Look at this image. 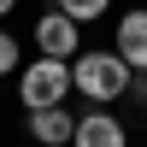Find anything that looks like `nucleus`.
<instances>
[{"instance_id":"10","label":"nucleus","mask_w":147,"mask_h":147,"mask_svg":"<svg viewBox=\"0 0 147 147\" xmlns=\"http://www.w3.org/2000/svg\"><path fill=\"white\" fill-rule=\"evenodd\" d=\"M12 12H18V0H0V24H6V18H12Z\"/></svg>"},{"instance_id":"1","label":"nucleus","mask_w":147,"mask_h":147,"mask_svg":"<svg viewBox=\"0 0 147 147\" xmlns=\"http://www.w3.org/2000/svg\"><path fill=\"white\" fill-rule=\"evenodd\" d=\"M129 77H136V71L118 59V47H82V53L71 59V88H77L88 106L124 100V94H129Z\"/></svg>"},{"instance_id":"2","label":"nucleus","mask_w":147,"mask_h":147,"mask_svg":"<svg viewBox=\"0 0 147 147\" xmlns=\"http://www.w3.org/2000/svg\"><path fill=\"white\" fill-rule=\"evenodd\" d=\"M18 106L24 112H41V106H65L71 94V59H47V53H35V59H24L18 65Z\"/></svg>"},{"instance_id":"3","label":"nucleus","mask_w":147,"mask_h":147,"mask_svg":"<svg viewBox=\"0 0 147 147\" xmlns=\"http://www.w3.org/2000/svg\"><path fill=\"white\" fill-rule=\"evenodd\" d=\"M30 41H35V53H47V59H77L82 53V24L71 18V12L47 6L41 18L30 24Z\"/></svg>"},{"instance_id":"4","label":"nucleus","mask_w":147,"mask_h":147,"mask_svg":"<svg viewBox=\"0 0 147 147\" xmlns=\"http://www.w3.org/2000/svg\"><path fill=\"white\" fill-rule=\"evenodd\" d=\"M71 147H129V124L118 112H106V106H88V112H77Z\"/></svg>"},{"instance_id":"9","label":"nucleus","mask_w":147,"mask_h":147,"mask_svg":"<svg viewBox=\"0 0 147 147\" xmlns=\"http://www.w3.org/2000/svg\"><path fill=\"white\" fill-rule=\"evenodd\" d=\"M124 100H136L141 112H147V71H136V77H129V94H124Z\"/></svg>"},{"instance_id":"6","label":"nucleus","mask_w":147,"mask_h":147,"mask_svg":"<svg viewBox=\"0 0 147 147\" xmlns=\"http://www.w3.org/2000/svg\"><path fill=\"white\" fill-rule=\"evenodd\" d=\"M24 129H30L35 147H71L77 112H71V106H41V112H24Z\"/></svg>"},{"instance_id":"7","label":"nucleus","mask_w":147,"mask_h":147,"mask_svg":"<svg viewBox=\"0 0 147 147\" xmlns=\"http://www.w3.org/2000/svg\"><path fill=\"white\" fill-rule=\"evenodd\" d=\"M59 12H71V18L82 24V30H88V24H100V18H112V6L118 0H53Z\"/></svg>"},{"instance_id":"5","label":"nucleus","mask_w":147,"mask_h":147,"mask_svg":"<svg viewBox=\"0 0 147 147\" xmlns=\"http://www.w3.org/2000/svg\"><path fill=\"white\" fill-rule=\"evenodd\" d=\"M112 47L129 71H147V6H129L112 18Z\"/></svg>"},{"instance_id":"8","label":"nucleus","mask_w":147,"mask_h":147,"mask_svg":"<svg viewBox=\"0 0 147 147\" xmlns=\"http://www.w3.org/2000/svg\"><path fill=\"white\" fill-rule=\"evenodd\" d=\"M18 65H24V41L0 24V77H18Z\"/></svg>"}]
</instances>
